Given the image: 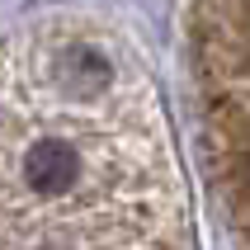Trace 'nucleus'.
I'll return each mask as SVG.
<instances>
[{
	"mask_svg": "<svg viewBox=\"0 0 250 250\" xmlns=\"http://www.w3.org/2000/svg\"><path fill=\"white\" fill-rule=\"evenodd\" d=\"M227 24L208 14V24H217L212 33V76L227 81V95L212 99V123H217V156H222V184L227 198L236 208L241 227L250 231V10H222Z\"/></svg>",
	"mask_w": 250,
	"mask_h": 250,
	"instance_id": "1",
	"label": "nucleus"
}]
</instances>
